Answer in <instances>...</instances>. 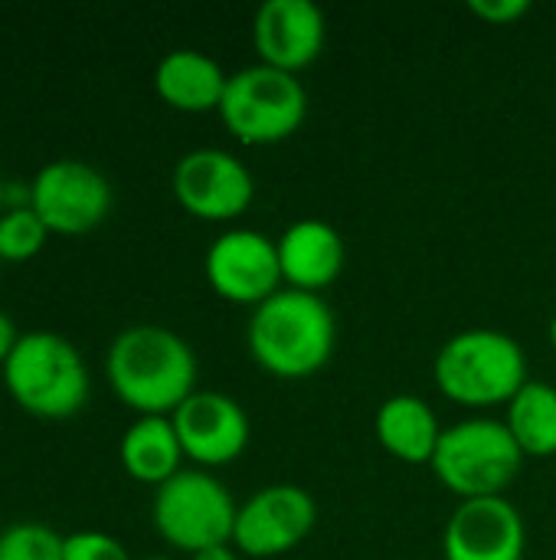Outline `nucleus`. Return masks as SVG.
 I'll use <instances>...</instances> for the list:
<instances>
[{
  "instance_id": "nucleus-1",
  "label": "nucleus",
  "mask_w": 556,
  "mask_h": 560,
  "mask_svg": "<svg viewBox=\"0 0 556 560\" xmlns=\"http://www.w3.org/2000/svg\"><path fill=\"white\" fill-rule=\"evenodd\" d=\"M105 374L115 397L141 417H170L197 394V354L170 328L131 325L108 345Z\"/></svg>"
},
{
  "instance_id": "nucleus-2",
  "label": "nucleus",
  "mask_w": 556,
  "mask_h": 560,
  "mask_svg": "<svg viewBox=\"0 0 556 560\" xmlns=\"http://www.w3.org/2000/svg\"><path fill=\"white\" fill-rule=\"evenodd\" d=\"M252 361L279 381H305L328 368L338 345V322L321 295L282 289L249 315Z\"/></svg>"
},
{
  "instance_id": "nucleus-3",
  "label": "nucleus",
  "mask_w": 556,
  "mask_h": 560,
  "mask_svg": "<svg viewBox=\"0 0 556 560\" xmlns=\"http://www.w3.org/2000/svg\"><path fill=\"white\" fill-rule=\"evenodd\" d=\"M436 387L459 407H508L531 381L524 348L495 328H469L452 335L433 364Z\"/></svg>"
},
{
  "instance_id": "nucleus-4",
  "label": "nucleus",
  "mask_w": 556,
  "mask_h": 560,
  "mask_svg": "<svg viewBox=\"0 0 556 560\" xmlns=\"http://www.w3.org/2000/svg\"><path fill=\"white\" fill-rule=\"evenodd\" d=\"M0 374L13 404L43 420L75 417L92 387L85 358L56 331H23Z\"/></svg>"
},
{
  "instance_id": "nucleus-5",
  "label": "nucleus",
  "mask_w": 556,
  "mask_h": 560,
  "mask_svg": "<svg viewBox=\"0 0 556 560\" xmlns=\"http://www.w3.org/2000/svg\"><path fill=\"white\" fill-rule=\"evenodd\" d=\"M429 466L436 479L462 502L495 499L505 495V489L518 479L524 453L511 440L505 420L475 417L442 430Z\"/></svg>"
},
{
  "instance_id": "nucleus-6",
  "label": "nucleus",
  "mask_w": 556,
  "mask_h": 560,
  "mask_svg": "<svg viewBox=\"0 0 556 560\" xmlns=\"http://www.w3.org/2000/svg\"><path fill=\"white\" fill-rule=\"evenodd\" d=\"M308 115V92L305 85L282 69L272 66H246L229 75L220 118L226 131L249 148L279 144L292 138Z\"/></svg>"
},
{
  "instance_id": "nucleus-7",
  "label": "nucleus",
  "mask_w": 556,
  "mask_h": 560,
  "mask_svg": "<svg viewBox=\"0 0 556 560\" xmlns=\"http://www.w3.org/2000/svg\"><path fill=\"white\" fill-rule=\"evenodd\" d=\"M236 512L239 505L229 489L203 469H180L157 489L151 509L157 535L170 548L190 555L213 545H233Z\"/></svg>"
},
{
  "instance_id": "nucleus-8",
  "label": "nucleus",
  "mask_w": 556,
  "mask_h": 560,
  "mask_svg": "<svg viewBox=\"0 0 556 560\" xmlns=\"http://www.w3.org/2000/svg\"><path fill=\"white\" fill-rule=\"evenodd\" d=\"M115 194L108 177L75 158L49 161L29 180V210L59 236H85L105 223Z\"/></svg>"
},
{
  "instance_id": "nucleus-9",
  "label": "nucleus",
  "mask_w": 556,
  "mask_h": 560,
  "mask_svg": "<svg viewBox=\"0 0 556 560\" xmlns=\"http://www.w3.org/2000/svg\"><path fill=\"white\" fill-rule=\"evenodd\" d=\"M177 203L206 223H229L242 217L256 197V180L249 167L223 148L187 151L170 177Z\"/></svg>"
},
{
  "instance_id": "nucleus-10",
  "label": "nucleus",
  "mask_w": 556,
  "mask_h": 560,
  "mask_svg": "<svg viewBox=\"0 0 556 560\" xmlns=\"http://www.w3.org/2000/svg\"><path fill=\"white\" fill-rule=\"evenodd\" d=\"M318 525V505L301 486H269L252 492L233 528V548L246 558H282Z\"/></svg>"
},
{
  "instance_id": "nucleus-11",
  "label": "nucleus",
  "mask_w": 556,
  "mask_h": 560,
  "mask_svg": "<svg viewBox=\"0 0 556 560\" xmlns=\"http://www.w3.org/2000/svg\"><path fill=\"white\" fill-rule=\"evenodd\" d=\"M206 282L210 289L233 302L259 308L275 292H282L279 246L259 230H226L206 249Z\"/></svg>"
},
{
  "instance_id": "nucleus-12",
  "label": "nucleus",
  "mask_w": 556,
  "mask_h": 560,
  "mask_svg": "<svg viewBox=\"0 0 556 560\" xmlns=\"http://www.w3.org/2000/svg\"><path fill=\"white\" fill-rule=\"evenodd\" d=\"M170 423L177 430L184 459L197 463L200 469L229 466L249 446V417L246 410L220 390H197L190 394L174 413Z\"/></svg>"
},
{
  "instance_id": "nucleus-13",
  "label": "nucleus",
  "mask_w": 556,
  "mask_h": 560,
  "mask_svg": "<svg viewBox=\"0 0 556 560\" xmlns=\"http://www.w3.org/2000/svg\"><path fill=\"white\" fill-rule=\"evenodd\" d=\"M524 518L505 495L462 502L442 535L446 560H524Z\"/></svg>"
},
{
  "instance_id": "nucleus-14",
  "label": "nucleus",
  "mask_w": 556,
  "mask_h": 560,
  "mask_svg": "<svg viewBox=\"0 0 556 560\" xmlns=\"http://www.w3.org/2000/svg\"><path fill=\"white\" fill-rule=\"evenodd\" d=\"M324 13L311 0H265L252 20V46L262 66L298 75L324 49Z\"/></svg>"
},
{
  "instance_id": "nucleus-15",
  "label": "nucleus",
  "mask_w": 556,
  "mask_h": 560,
  "mask_svg": "<svg viewBox=\"0 0 556 560\" xmlns=\"http://www.w3.org/2000/svg\"><path fill=\"white\" fill-rule=\"evenodd\" d=\"M279 266L282 282L298 292L321 295V289L334 285L347 262L344 236L324 220H298L279 236Z\"/></svg>"
},
{
  "instance_id": "nucleus-16",
  "label": "nucleus",
  "mask_w": 556,
  "mask_h": 560,
  "mask_svg": "<svg viewBox=\"0 0 556 560\" xmlns=\"http://www.w3.org/2000/svg\"><path fill=\"white\" fill-rule=\"evenodd\" d=\"M229 75L223 66L200 49H170L154 69L157 95L177 112H220Z\"/></svg>"
},
{
  "instance_id": "nucleus-17",
  "label": "nucleus",
  "mask_w": 556,
  "mask_h": 560,
  "mask_svg": "<svg viewBox=\"0 0 556 560\" xmlns=\"http://www.w3.org/2000/svg\"><path fill=\"white\" fill-rule=\"evenodd\" d=\"M374 433L393 459L410 466L433 463L436 446L442 440L436 410L416 394H397L383 400L374 420Z\"/></svg>"
},
{
  "instance_id": "nucleus-18",
  "label": "nucleus",
  "mask_w": 556,
  "mask_h": 560,
  "mask_svg": "<svg viewBox=\"0 0 556 560\" xmlns=\"http://www.w3.org/2000/svg\"><path fill=\"white\" fill-rule=\"evenodd\" d=\"M118 456H121L125 472L134 482H144L154 489L174 479L184 463V450H180L170 417H138L125 430Z\"/></svg>"
},
{
  "instance_id": "nucleus-19",
  "label": "nucleus",
  "mask_w": 556,
  "mask_h": 560,
  "mask_svg": "<svg viewBox=\"0 0 556 560\" xmlns=\"http://www.w3.org/2000/svg\"><path fill=\"white\" fill-rule=\"evenodd\" d=\"M505 427L524 459L556 456V387L544 381H528L508 404Z\"/></svg>"
},
{
  "instance_id": "nucleus-20",
  "label": "nucleus",
  "mask_w": 556,
  "mask_h": 560,
  "mask_svg": "<svg viewBox=\"0 0 556 560\" xmlns=\"http://www.w3.org/2000/svg\"><path fill=\"white\" fill-rule=\"evenodd\" d=\"M46 223L29 207H7L0 213V262H26L46 246Z\"/></svg>"
},
{
  "instance_id": "nucleus-21",
  "label": "nucleus",
  "mask_w": 556,
  "mask_h": 560,
  "mask_svg": "<svg viewBox=\"0 0 556 560\" xmlns=\"http://www.w3.org/2000/svg\"><path fill=\"white\" fill-rule=\"evenodd\" d=\"M66 538L39 522H16L0 532V560H62Z\"/></svg>"
},
{
  "instance_id": "nucleus-22",
  "label": "nucleus",
  "mask_w": 556,
  "mask_h": 560,
  "mask_svg": "<svg viewBox=\"0 0 556 560\" xmlns=\"http://www.w3.org/2000/svg\"><path fill=\"white\" fill-rule=\"evenodd\" d=\"M62 560H131L128 548L105 532H72L66 535Z\"/></svg>"
},
{
  "instance_id": "nucleus-23",
  "label": "nucleus",
  "mask_w": 556,
  "mask_h": 560,
  "mask_svg": "<svg viewBox=\"0 0 556 560\" xmlns=\"http://www.w3.org/2000/svg\"><path fill=\"white\" fill-rule=\"evenodd\" d=\"M469 10L492 26H511L531 13V3L528 0H472Z\"/></svg>"
},
{
  "instance_id": "nucleus-24",
  "label": "nucleus",
  "mask_w": 556,
  "mask_h": 560,
  "mask_svg": "<svg viewBox=\"0 0 556 560\" xmlns=\"http://www.w3.org/2000/svg\"><path fill=\"white\" fill-rule=\"evenodd\" d=\"M16 341H20V331L13 325V318L7 312H0V368L7 364V358H10V351H13Z\"/></svg>"
},
{
  "instance_id": "nucleus-25",
  "label": "nucleus",
  "mask_w": 556,
  "mask_h": 560,
  "mask_svg": "<svg viewBox=\"0 0 556 560\" xmlns=\"http://www.w3.org/2000/svg\"><path fill=\"white\" fill-rule=\"evenodd\" d=\"M190 560H239V551L233 545H213V548H203V551L190 555Z\"/></svg>"
},
{
  "instance_id": "nucleus-26",
  "label": "nucleus",
  "mask_w": 556,
  "mask_h": 560,
  "mask_svg": "<svg viewBox=\"0 0 556 560\" xmlns=\"http://www.w3.org/2000/svg\"><path fill=\"white\" fill-rule=\"evenodd\" d=\"M551 345H554V351H556V315H554V322H551Z\"/></svg>"
},
{
  "instance_id": "nucleus-27",
  "label": "nucleus",
  "mask_w": 556,
  "mask_h": 560,
  "mask_svg": "<svg viewBox=\"0 0 556 560\" xmlns=\"http://www.w3.org/2000/svg\"><path fill=\"white\" fill-rule=\"evenodd\" d=\"M3 190H7V184L0 180V213H3Z\"/></svg>"
},
{
  "instance_id": "nucleus-28",
  "label": "nucleus",
  "mask_w": 556,
  "mask_h": 560,
  "mask_svg": "<svg viewBox=\"0 0 556 560\" xmlns=\"http://www.w3.org/2000/svg\"><path fill=\"white\" fill-rule=\"evenodd\" d=\"M147 560H170V558H147Z\"/></svg>"
},
{
  "instance_id": "nucleus-29",
  "label": "nucleus",
  "mask_w": 556,
  "mask_h": 560,
  "mask_svg": "<svg viewBox=\"0 0 556 560\" xmlns=\"http://www.w3.org/2000/svg\"><path fill=\"white\" fill-rule=\"evenodd\" d=\"M0 266H3V262H0Z\"/></svg>"
}]
</instances>
